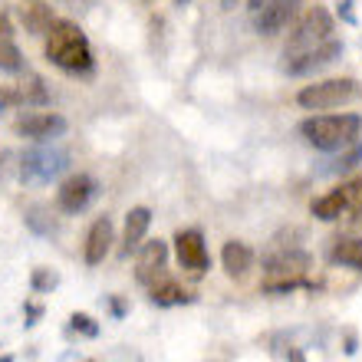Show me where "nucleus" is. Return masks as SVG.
<instances>
[{
  "label": "nucleus",
  "instance_id": "nucleus-1",
  "mask_svg": "<svg viewBox=\"0 0 362 362\" xmlns=\"http://www.w3.org/2000/svg\"><path fill=\"white\" fill-rule=\"evenodd\" d=\"M47 59L63 73H89L93 47H89L83 27L73 20H53L47 30Z\"/></svg>",
  "mask_w": 362,
  "mask_h": 362
},
{
  "label": "nucleus",
  "instance_id": "nucleus-2",
  "mask_svg": "<svg viewBox=\"0 0 362 362\" xmlns=\"http://www.w3.org/2000/svg\"><path fill=\"white\" fill-rule=\"evenodd\" d=\"M359 132H362V119L356 112L310 115V119L300 122V135L320 152H343V148L359 142Z\"/></svg>",
  "mask_w": 362,
  "mask_h": 362
},
{
  "label": "nucleus",
  "instance_id": "nucleus-3",
  "mask_svg": "<svg viewBox=\"0 0 362 362\" xmlns=\"http://www.w3.org/2000/svg\"><path fill=\"white\" fill-rule=\"evenodd\" d=\"M310 267L313 257L306 250H280L264 264V293H290L296 286H313L310 284Z\"/></svg>",
  "mask_w": 362,
  "mask_h": 362
},
{
  "label": "nucleus",
  "instance_id": "nucleus-4",
  "mask_svg": "<svg viewBox=\"0 0 362 362\" xmlns=\"http://www.w3.org/2000/svg\"><path fill=\"white\" fill-rule=\"evenodd\" d=\"M333 13L326 7H310L303 17L293 23L290 30V37H286V47H284V57L286 63H293V59L306 57V53H313L316 47H323L326 40H333Z\"/></svg>",
  "mask_w": 362,
  "mask_h": 362
},
{
  "label": "nucleus",
  "instance_id": "nucleus-5",
  "mask_svg": "<svg viewBox=\"0 0 362 362\" xmlns=\"http://www.w3.org/2000/svg\"><path fill=\"white\" fill-rule=\"evenodd\" d=\"M69 168V155L63 148H30L20 155V181L27 185H47V181L59 178Z\"/></svg>",
  "mask_w": 362,
  "mask_h": 362
},
{
  "label": "nucleus",
  "instance_id": "nucleus-6",
  "mask_svg": "<svg viewBox=\"0 0 362 362\" xmlns=\"http://www.w3.org/2000/svg\"><path fill=\"white\" fill-rule=\"evenodd\" d=\"M359 95V83L349 76L339 79H323V83H310L296 93V103L303 109H336V105L349 103Z\"/></svg>",
  "mask_w": 362,
  "mask_h": 362
},
{
  "label": "nucleus",
  "instance_id": "nucleus-7",
  "mask_svg": "<svg viewBox=\"0 0 362 362\" xmlns=\"http://www.w3.org/2000/svg\"><path fill=\"white\" fill-rule=\"evenodd\" d=\"M69 122L57 112H27L13 122V132L23 135V139H33V142H49V139H59L66 135Z\"/></svg>",
  "mask_w": 362,
  "mask_h": 362
},
{
  "label": "nucleus",
  "instance_id": "nucleus-8",
  "mask_svg": "<svg viewBox=\"0 0 362 362\" xmlns=\"http://www.w3.org/2000/svg\"><path fill=\"white\" fill-rule=\"evenodd\" d=\"M175 254H178V264L191 274H204L211 267V254H208V244H204V234L198 228H188V230H178L175 234Z\"/></svg>",
  "mask_w": 362,
  "mask_h": 362
},
{
  "label": "nucleus",
  "instance_id": "nucleus-9",
  "mask_svg": "<svg viewBox=\"0 0 362 362\" xmlns=\"http://www.w3.org/2000/svg\"><path fill=\"white\" fill-rule=\"evenodd\" d=\"M95 191H99V185H95L93 175H73V178H66L59 185L57 204H59V211H66V214H79L83 208H89V201L95 198Z\"/></svg>",
  "mask_w": 362,
  "mask_h": 362
},
{
  "label": "nucleus",
  "instance_id": "nucleus-10",
  "mask_svg": "<svg viewBox=\"0 0 362 362\" xmlns=\"http://www.w3.org/2000/svg\"><path fill=\"white\" fill-rule=\"evenodd\" d=\"M139 254V260H135V280L139 284H155L158 276L165 274V260H168V244L165 240H145L142 247L135 250Z\"/></svg>",
  "mask_w": 362,
  "mask_h": 362
},
{
  "label": "nucleus",
  "instance_id": "nucleus-11",
  "mask_svg": "<svg viewBox=\"0 0 362 362\" xmlns=\"http://www.w3.org/2000/svg\"><path fill=\"white\" fill-rule=\"evenodd\" d=\"M112 240H115V228H112V218H95L93 228L86 234V247H83V257H86L89 267L95 264H103L109 257V250H112Z\"/></svg>",
  "mask_w": 362,
  "mask_h": 362
},
{
  "label": "nucleus",
  "instance_id": "nucleus-12",
  "mask_svg": "<svg viewBox=\"0 0 362 362\" xmlns=\"http://www.w3.org/2000/svg\"><path fill=\"white\" fill-rule=\"evenodd\" d=\"M296 7H300V0H274L270 7L250 13V17H254V30L264 33V37H274V33H280V30L293 20Z\"/></svg>",
  "mask_w": 362,
  "mask_h": 362
},
{
  "label": "nucleus",
  "instance_id": "nucleus-13",
  "mask_svg": "<svg viewBox=\"0 0 362 362\" xmlns=\"http://www.w3.org/2000/svg\"><path fill=\"white\" fill-rule=\"evenodd\" d=\"M148 228H152V211L145 208V204H139V208L129 211V214H125L122 247H119V254H122V257L135 254V250L145 244V234H148Z\"/></svg>",
  "mask_w": 362,
  "mask_h": 362
},
{
  "label": "nucleus",
  "instance_id": "nucleus-14",
  "mask_svg": "<svg viewBox=\"0 0 362 362\" xmlns=\"http://www.w3.org/2000/svg\"><path fill=\"white\" fill-rule=\"evenodd\" d=\"M339 53H343V43H339V40H326L323 47H316L313 53H306V57L286 63V73H290V76H310V73H316V69L329 66Z\"/></svg>",
  "mask_w": 362,
  "mask_h": 362
},
{
  "label": "nucleus",
  "instance_id": "nucleus-15",
  "mask_svg": "<svg viewBox=\"0 0 362 362\" xmlns=\"http://www.w3.org/2000/svg\"><path fill=\"white\" fill-rule=\"evenodd\" d=\"M221 267H224V274L230 280H244L250 274V267H254V250L247 244H240V240H228L224 250H221Z\"/></svg>",
  "mask_w": 362,
  "mask_h": 362
},
{
  "label": "nucleus",
  "instance_id": "nucleus-16",
  "mask_svg": "<svg viewBox=\"0 0 362 362\" xmlns=\"http://www.w3.org/2000/svg\"><path fill=\"white\" fill-rule=\"evenodd\" d=\"M148 300L155 306H185V303H194V293L185 290L181 284H175V280L158 276L155 284H148Z\"/></svg>",
  "mask_w": 362,
  "mask_h": 362
},
{
  "label": "nucleus",
  "instance_id": "nucleus-17",
  "mask_svg": "<svg viewBox=\"0 0 362 362\" xmlns=\"http://www.w3.org/2000/svg\"><path fill=\"white\" fill-rule=\"evenodd\" d=\"M329 264H339V267H353L362 274V238H336L333 247H329Z\"/></svg>",
  "mask_w": 362,
  "mask_h": 362
},
{
  "label": "nucleus",
  "instance_id": "nucleus-18",
  "mask_svg": "<svg viewBox=\"0 0 362 362\" xmlns=\"http://www.w3.org/2000/svg\"><path fill=\"white\" fill-rule=\"evenodd\" d=\"M349 211V198H346V185H339V188L326 191L323 198L313 201V214L320 221H339Z\"/></svg>",
  "mask_w": 362,
  "mask_h": 362
},
{
  "label": "nucleus",
  "instance_id": "nucleus-19",
  "mask_svg": "<svg viewBox=\"0 0 362 362\" xmlns=\"http://www.w3.org/2000/svg\"><path fill=\"white\" fill-rule=\"evenodd\" d=\"M20 17H23V27L30 30V33H47L49 23H53V13H49L47 4H27V7L20 10Z\"/></svg>",
  "mask_w": 362,
  "mask_h": 362
},
{
  "label": "nucleus",
  "instance_id": "nucleus-20",
  "mask_svg": "<svg viewBox=\"0 0 362 362\" xmlns=\"http://www.w3.org/2000/svg\"><path fill=\"white\" fill-rule=\"evenodd\" d=\"M20 89V105H47L49 103V89L43 86L40 76H27L17 83Z\"/></svg>",
  "mask_w": 362,
  "mask_h": 362
},
{
  "label": "nucleus",
  "instance_id": "nucleus-21",
  "mask_svg": "<svg viewBox=\"0 0 362 362\" xmlns=\"http://www.w3.org/2000/svg\"><path fill=\"white\" fill-rule=\"evenodd\" d=\"M346 198H349V211L346 214H353V224H362V175L346 181Z\"/></svg>",
  "mask_w": 362,
  "mask_h": 362
},
{
  "label": "nucleus",
  "instance_id": "nucleus-22",
  "mask_svg": "<svg viewBox=\"0 0 362 362\" xmlns=\"http://www.w3.org/2000/svg\"><path fill=\"white\" fill-rule=\"evenodd\" d=\"M30 286H33V293H49L59 286V274H53L49 267H37L30 276Z\"/></svg>",
  "mask_w": 362,
  "mask_h": 362
},
{
  "label": "nucleus",
  "instance_id": "nucleus-23",
  "mask_svg": "<svg viewBox=\"0 0 362 362\" xmlns=\"http://www.w3.org/2000/svg\"><path fill=\"white\" fill-rule=\"evenodd\" d=\"M23 66V57H20V49L10 43V40H0V69L4 73H17Z\"/></svg>",
  "mask_w": 362,
  "mask_h": 362
},
{
  "label": "nucleus",
  "instance_id": "nucleus-24",
  "mask_svg": "<svg viewBox=\"0 0 362 362\" xmlns=\"http://www.w3.org/2000/svg\"><path fill=\"white\" fill-rule=\"evenodd\" d=\"M69 329L79 336H89V339H95L99 336V323H95L89 313H73L69 316Z\"/></svg>",
  "mask_w": 362,
  "mask_h": 362
},
{
  "label": "nucleus",
  "instance_id": "nucleus-25",
  "mask_svg": "<svg viewBox=\"0 0 362 362\" xmlns=\"http://www.w3.org/2000/svg\"><path fill=\"white\" fill-rule=\"evenodd\" d=\"M20 105V89L17 83H7V86H0V109H13Z\"/></svg>",
  "mask_w": 362,
  "mask_h": 362
},
{
  "label": "nucleus",
  "instance_id": "nucleus-26",
  "mask_svg": "<svg viewBox=\"0 0 362 362\" xmlns=\"http://www.w3.org/2000/svg\"><path fill=\"white\" fill-rule=\"evenodd\" d=\"M359 158H362V145L356 142L353 148H349V152H346L343 158L336 162V168H339V172H349V168H356V165H359Z\"/></svg>",
  "mask_w": 362,
  "mask_h": 362
},
{
  "label": "nucleus",
  "instance_id": "nucleus-27",
  "mask_svg": "<svg viewBox=\"0 0 362 362\" xmlns=\"http://www.w3.org/2000/svg\"><path fill=\"white\" fill-rule=\"evenodd\" d=\"M339 17H343L346 23H356V13H353V0H343V4H339Z\"/></svg>",
  "mask_w": 362,
  "mask_h": 362
},
{
  "label": "nucleus",
  "instance_id": "nucleus-28",
  "mask_svg": "<svg viewBox=\"0 0 362 362\" xmlns=\"http://www.w3.org/2000/svg\"><path fill=\"white\" fill-rule=\"evenodd\" d=\"M10 33H13V27H10L7 13H4V10H0V40H10Z\"/></svg>",
  "mask_w": 362,
  "mask_h": 362
},
{
  "label": "nucleus",
  "instance_id": "nucleus-29",
  "mask_svg": "<svg viewBox=\"0 0 362 362\" xmlns=\"http://www.w3.org/2000/svg\"><path fill=\"white\" fill-rule=\"evenodd\" d=\"M274 0H247V7H250V13H257V10H264V7H270Z\"/></svg>",
  "mask_w": 362,
  "mask_h": 362
},
{
  "label": "nucleus",
  "instance_id": "nucleus-30",
  "mask_svg": "<svg viewBox=\"0 0 362 362\" xmlns=\"http://www.w3.org/2000/svg\"><path fill=\"white\" fill-rule=\"evenodd\" d=\"M109 306H112V313H115V316H122V313H125V303L119 300V296H112V300H109Z\"/></svg>",
  "mask_w": 362,
  "mask_h": 362
},
{
  "label": "nucleus",
  "instance_id": "nucleus-31",
  "mask_svg": "<svg viewBox=\"0 0 362 362\" xmlns=\"http://www.w3.org/2000/svg\"><path fill=\"white\" fill-rule=\"evenodd\" d=\"M40 313H43V310H40L37 303H30V306H27V316H30L27 323H37V316H40Z\"/></svg>",
  "mask_w": 362,
  "mask_h": 362
},
{
  "label": "nucleus",
  "instance_id": "nucleus-32",
  "mask_svg": "<svg viewBox=\"0 0 362 362\" xmlns=\"http://www.w3.org/2000/svg\"><path fill=\"white\" fill-rule=\"evenodd\" d=\"M286 359H290V362H306L300 349H286Z\"/></svg>",
  "mask_w": 362,
  "mask_h": 362
},
{
  "label": "nucleus",
  "instance_id": "nucleus-33",
  "mask_svg": "<svg viewBox=\"0 0 362 362\" xmlns=\"http://www.w3.org/2000/svg\"><path fill=\"white\" fill-rule=\"evenodd\" d=\"M346 353H349V356H353V353H356V336H353V333L346 336Z\"/></svg>",
  "mask_w": 362,
  "mask_h": 362
},
{
  "label": "nucleus",
  "instance_id": "nucleus-34",
  "mask_svg": "<svg viewBox=\"0 0 362 362\" xmlns=\"http://www.w3.org/2000/svg\"><path fill=\"white\" fill-rule=\"evenodd\" d=\"M238 4H240V0H221V7H224V10H234Z\"/></svg>",
  "mask_w": 362,
  "mask_h": 362
},
{
  "label": "nucleus",
  "instance_id": "nucleus-35",
  "mask_svg": "<svg viewBox=\"0 0 362 362\" xmlns=\"http://www.w3.org/2000/svg\"><path fill=\"white\" fill-rule=\"evenodd\" d=\"M0 362H13V356H10V353H4V356H0Z\"/></svg>",
  "mask_w": 362,
  "mask_h": 362
},
{
  "label": "nucleus",
  "instance_id": "nucleus-36",
  "mask_svg": "<svg viewBox=\"0 0 362 362\" xmlns=\"http://www.w3.org/2000/svg\"><path fill=\"white\" fill-rule=\"evenodd\" d=\"M175 4H191V0H175Z\"/></svg>",
  "mask_w": 362,
  "mask_h": 362
},
{
  "label": "nucleus",
  "instance_id": "nucleus-37",
  "mask_svg": "<svg viewBox=\"0 0 362 362\" xmlns=\"http://www.w3.org/2000/svg\"><path fill=\"white\" fill-rule=\"evenodd\" d=\"M89 362H93V359H89Z\"/></svg>",
  "mask_w": 362,
  "mask_h": 362
}]
</instances>
